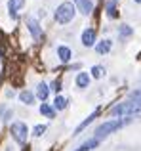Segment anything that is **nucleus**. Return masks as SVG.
I'll list each match as a JSON object with an SVG mask.
<instances>
[{"label": "nucleus", "instance_id": "4", "mask_svg": "<svg viewBox=\"0 0 141 151\" xmlns=\"http://www.w3.org/2000/svg\"><path fill=\"white\" fill-rule=\"evenodd\" d=\"M10 132H11V136H14V140L19 142V144H25L27 136H29V128H27V124H25V122H21V121L14 122L11 128H10Z\"/></svg>", "mask_w": 141, "mask_h": 151}, {"label": "nucleus", "instance_id": "23", "mask_svg": "<svg viewBox=\"0 0 141 151\" xmlns=\"http://www.w3.org/2000/svg\"><path fill=\"white\" fill-rule=\"evenodd\" d=\"M132 100H137V101H141V88H139V90H135V92L132 94Z\"/></svg>", "mask_w": 141, "mask_h": 151}, {"label": "nucleus", "instance_id": "8", "mask_svg": "<svg viewBox=\"0 0 141 151\" xmlns=\"http://www.w3.org/2000/svg\"><path fill=\"white\" fill-rule=\"evenodd\" d=\"M25 6V0H10L8 2V10H10V15L11 17H17V12Z\"/></svg>", "mask_w": 141, "mask_h": 151}, {"label": "nucleus", "instance_id": "10", "mask_svg": "<svg viewBox=\"0 0 141 151\" xmlns=\"http://www.w3.org/2000/svg\"><path fill=\"white\" fill-rule=\"evenodd\" d=\"M113 48V42L109 40V38H103V40H99L95 44V52L97 54H107V52H111Z\"/></svg>", "mask_w": 141, "mask_h": 151}, {"label": "nucleus", "instance_id": "20", "mask_svg": "<svg viewBox=\"0 0 141 151\" xmlns=\"http://www.w3.org/2000/svg\"><path fill=\"white\" fill-rule=\"evenodd\" d=\"M44 132H46V124H36V126L33 128V134H34L36 138H40Z\"/></svg>", "mask_w": 141, "mask_h": 151}, {"label": "nucleus", "instance_id": "14", "mask_svg": "<svg viewBox=\"0 0 141 151\" xmlns=\"http://www.w3.org/2000/svg\"><path fill=\"white\" fill-rule=\"evenodd\" d=\"M40 113L48 119H56V107H52L50 103H42L40 105Z\"/></svg>", "mask_w": 141, "mask_h": 151}, {"label": "nucleus", "instance_id": "11", "mask_svg": "<svg viewBox=\"0 0 141 151\" xmlns=\"http://www.w3.org/2000/svg\"><path fill=\"white\" fill-rule=\"evenodd\" d=\"M99 144H101V140H97V138H90L88 142L80 144V147H78L76 151H92V149H95Z\"/></svg>", "mask_w": 141, "mask_h": 151}, {"label": "nucleus", "instance_id": "17", "mask_svg": "<svg viewBox=\"0 0 141 151\" xmlns=\"http://www.w3.org/2000/svg\"><path fill=\"white\" fill-rule=\"evenodd\" d=\"M107 15H109V17H118V12H116L115 0H107Z\"/></svg>", "mask_w": 141, "mask_h": 151}, {"label": "nucleus", "instance_id": "1", "mask_svg": "<svg viewBox=\"0 0 141 151\" xmlns=\"http://www.w3.org/2000/svg\"><path fill=\"white\" fill-rule=\"evenodd\" d=\"M130 121L132 119H111V121H107V122H103V124L97 126L95 132H93V138L103 140V138H107L109 134H115L116 130H120L122 126H126Z\"/></svg>", "mask_w": 141, "mask_h": 151}, {"label": "nucleus", "instance_id": "3", "mask_svg": "<svg viewBox=\"0 0 141 151\" xmlns=\"http://www.w3.org/2000/svg\"><path fill=\"white\" fill-rule=\"evenodd\" d=\"M74 14H76V8H74V4L70 2H63L57 6L56 10V21L61 23V25H65V23H70L74 17Z\"/></svg>", "mask_w": 141, "mask_h": 151}, {"label": "nucleus", "instance_id": "19", "mask_svg": "<svg viewBox=\"0 0 141 151\" xmlns=\"http://www.w3.org/2000/svg\"><path fill=\"white\" fill-rule=\"evenodd\" d=\"M53 107H56V109H65V107H67V98L57 96L56 100H53Z\"/></svg>", "mask_w": 141, "mask_h": 151}, {"label": "nucleus", "instance_id": "16", "mask_svg": "<svg viewBox=\"0 0 141 151\" xmlns=\"http://www.w3.org/2000/svg\"><path fill=\"white\" fill-rule=\"evenodd\" d=\"M57 55H59L61 61H69L70 55H73V52H70L69 46H59V48H57Z\"/></svg>", "mask_w": 141, "mask_h": 151}, {"label": "nucleus", "instance_id": "22", "mask_svg": "<svg viewBox=\"0 0 141 151\" xmlns=\"http://www.w3.org/2000/svg\"><path fill=\"white\" fill-rule=\"evenodd\" d=\"M50 90H53V92H59V90H61V82H59V81H53L52 86H50Z\"/></svg>", "mask_w": 141, "mask_h": 151}, {"label": "nucleus", "instance_id": "13", "mask_svg": "<svg viewBox=\"0 0 141 151\" xmlns=\"http://www.w3.org/2000/svg\"><path fill=\"white\" fill-rule=\"evenodd\" d=\"M88 84H90V77H88V73H82V71H80V73L76 75V86L84 90V88H88Z\"/></svg>", "mask_w": 141, "mask_h": 151}, {"label": "nucleus", "instance_id": "12", "mask_svg": "<svg viewBox=\"0 0 141 151\" xmlns=\"http://www.w3.org/2000/svg\"><path fill=\"white\" fill-rule=\"evenodd\" d=\"M19 101L25 103V105H33L34 103V94L29 92V90H23V92H19Z\"/></svg>", "mask_w": 141, "mask_h": 151}, {"label": "nucleus", "instance_id": "18", "mask_svg": "<svg viewBox=\"0 0 141 151\" xmlns=\"http://www.w3.org/2000/svg\"><path fill=\"white\" fill-rule=\"evenodd\" d=\"M90 73H92V77H93V78H101V77L105 75V67H101V65H93Z\"/></svg>", "mask_w": 141, "mask_h": 151}, {"label": "nucleus", "instance_id": "15", "mask_svg": "<svg viewBox=\"0 0 141 151\" xmlns=\"http://www.w3.org/2000/svg\"><path fill=\"white\" fill-rule=\"evenodd\" d=\"M97 115H99V109H95V111H93V113L90 115L88 119H84V122H80V124L76 126V130H74V132L78 134V132H80V130H84V128H86V126H88V124H90V122H92V121H95V119H97Z\"/></svg>", "mask_w": 141, "mask_h": 151}, {"label": "nucleus", "instance_id": "7", "mask_svg": "<svg viewBox=\"0 0 141 151\" xmlns=\"http://www.w3.org/2000/svg\"><path fill=\"white\" fill-rule=\"evenodd\" d=\"M74 4H76L78 12H80L82 15H90V14H92V10H93L92 0H74Z\"/></svg>", "mask_w": 141, "mask_h": 151}, {"label": "nucleus", "instance_id": "24", "mask_svg": "<svg viewBox=\"0 0 141 151\" xmlns=\"http://www.w3.org/2000/svg\"><path fill=\"white\" fill-rule=\"evenodd\" d=\"M135 2H137V4H141V0H135Z\"/></svg>", "mask_w": 141, "mask_h": 151}, {"label": "nucleus", "instance_id": "2", "mask_svg": "<svg viewBox=\"0 0 141 151\" xmlns=\"http://www.w3.org/2000/svg\"><path fill=\"white\" fill-rule=\"evenodd\" d=\"M111 117H135V115H141V101L137 100H130L115 105L111 111H109Z\"/></svg>", "mask_w": 141, "mask_h": 151}, {"label": "nucleus", "instance_id": "5", "mask_svg": "<svg viewBox=\"0 0 141 151\" xmlns=\"http://www.w3.org/2000/svg\"><path fill=\"white\" fill-rule=\"evenodd\" d=\"M95 38H97V33L95 29H84L82 31V44L86 46V48H90V46H95Z\"/></svg>", "mask_w": 141, "mask_h": 151}, {"label": "nucleus", "instance_id": "6", "mask_svg": "<svg viewBox=\"0 0 141 151\" xmlns=\"http://www.w3.org/2000/svg\"><path fill=\"white\" fill-rule=\"evenodd\" d=\"M27 27H29L31 35H33V37L36 38V40H40V38H42V29H40V25H38L36 19L29 17V19H27Z\"/></svg>", "mask_w": 141, "mask_h": 151}, {"label": "nucleus", "instance_id": "9", "mask_svg": "<svg viewBox=\"0 0 141 151\" xmlns=\"http://www.w3.org/2000/svg\"><path fill=\"white\" fill-rule=\"evenodd\" d=\"M48 96H50V86L46 84V82H40V84L36 86V98L42 100V101H46Z\"/></svg>", "mask_w": 141, "mask_h": 151}, {"label": "nucleus", "instance_id": "21", "mask_svg": "<svg viewBox=\"0 0 141 151\" xmlns=\"http://www.w3.org/2000/svg\"><path fill=\"white\" fill-rule=\"evenodd\" d=\"M132 33H134V31H132V27L130 25H122L120 27V37H132Z\"/></svg>", "mask_w": 141, "mask_h": 151}]
</instances>
